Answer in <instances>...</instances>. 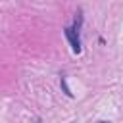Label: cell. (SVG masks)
Instances as JSON below:
<instances>
[{
  "mask_svg": "<svg viewBox=\"0 0 123 123\" xmlns=\"http://www.w3.org/2000/svg\"><path fill=\"white\" fill-rule=\"evenodd\" d=\"M65 37L69 38V42H71V48H73V52H81V40H79V37H77V33H75V29H71V27H67L65 29Z\"/></svg>",
  "mask_w": 123,
  "mask_h": 123,
  "instance_id": "obj_1",
  "label": "cell"
}]
</instances>
